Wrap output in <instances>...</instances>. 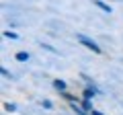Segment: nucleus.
Returning <instances> with one entry per match:
<instances>
[{
    "label": "nucleus",
    "instance_id": "obj_5",
    "mask_svg": "<svg viewBox=\"0 0 123 115\" xmlns=\"http://www.w3.org/2000/svg\"><path fill=\"white\" fill-rule=\"evenodd\" d=\"M90 115H101V113H97V111H92V113H90Z\"/></svg>",
    "mask_w": 123,
    "mask_h": 115
},
{
    "label": "nucleus",
    "instance_id": "obj_3",
    "mask_svg": "<svg viewBox=\"0 0 123 115\" xmlns=\"http://www.w3.org/2000/svg\"><path fill=\"white\" fill-rule=\"evenodd\" d=\"M94 4H97L101 10H107V13L111 10V8H109V4H105V2H101V0H94Z\"/></svg>",
    "mask_w": 123,
    "mask_h": 115
},
{
    "label": "nucleus",
    "instance_id": "obj_1",
    "mask_svg": "<svg viewBox=\"0 0 123 115\" xmlns=\"http://www.w3.org/2000/svg\"><path fill=\"white\" fill-rule=\"evenodd\" d=\"M78 41H80V43H82V45H86L88 49H92V51H94V53H101V47H98V45L94 43V41H92V39H88V37H84V35H78Z\"/></svg>",
    "mask_w": 123,
    "mask_h": 115
},
{
    "label": "nucleus",
    "instance_id": "obj_2",
    "mask_svg": "<svg viewBox=\"0 0 123 115\" xmlns=\"http://www.w3.org/2000/svg\"><path fill=\"white\" fill-rule=\"evenodd\" d=\"M17 60H18V62H27V60H29V53H27V51H18L17 53Z\"/></svg>",
    "mask_w": 123,
    "mask_h": 115
},
{
    "label": "nucleus",
    "instance_id": "obj_4",
    "mask_svg": "<svg viewBox=\"0 0 123 115\" xmlns=\"http://www.w3.org/2000/svg\"><path fill=\"white\" fill-rule=\"evenodd\" d=\"M53 84H55V89H60V90H64V89H66V82H62V80H55Z\"/></svg>",
    "mask_w": 123,
    "mask_h": 115
}]
</instances>
